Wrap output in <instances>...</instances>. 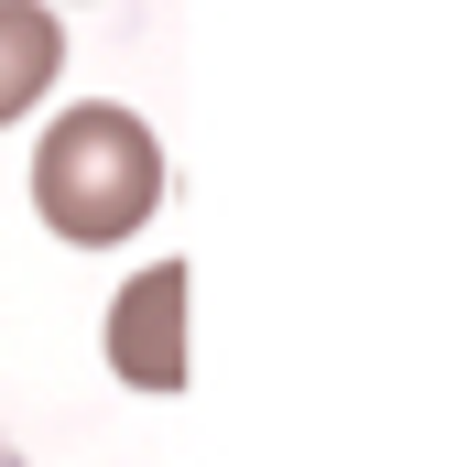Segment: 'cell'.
<instances>
[{
  "label": "cell",
  "mask_w": 467,
  "mask_h": 467,
  "mask_svg": "<svg viewBox=\"0 0 467 467\" xmlns=\"http://www.w3.org/2000/svg\"><path fill=\"white\" fill-rule=\"evenodd\" d=\"M33 207H44V229L66 239V250L141 239L152 207H163V141H152V119H130L119 99L66 109L33 141Z\"/></svg>",
  "instance_id": "1"
},
{
  "label": "cell",
  "mask_w": 467,
  "mask_h": 467,
  "mask_svg": "<svg viewBox=\"0 0 467 467\" xmlns=\"http://www.w3.org/2000/svg\"><path fill=\"white\" fill-rule=\"evenodd\" d=\"M109 369L130 391H185V261L130 272L109 305Z\"/></svg>",
  "instance_id": "2"
},
{
  "label": "cell",
  "mask_w": 467,
  "mask_h": 467,
  "mask_svg": "<svg viewBox=\"0 0 467 467\" xmlns=\"http://www.w3.org/2000/svg\"><path fill=\"white\" fill-rule=\"evenodd\" d=\"M55 66H66V22L44 0H0V130L55 88Z\"/></svg>",
  "instance_id": "3"
}]
</instances>
